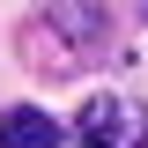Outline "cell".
I'll return each mask as SVG.
<instances>
[{"instance_id":"7a4b0ae2","label":"cell","mask_w":148,"mask_h":148,"mask_svg":"<svg viewBox=\"0 0 148 148\" xmlns=\"http://www.w3.org/2000/svg\"><path fill=\"white\" fill-rule=\"evenodd\" d=\"M67 126H52L37 104H8L0 111V148H59Z\"/></svg>"},{"instance_id":"6da1fadb","label":"cell","mask_w":148,"mask_h":148,"mask_svg":"<svg viewBox=\"0 0 148 148\" xmlns=\"http://www.w3.org/2000/svg\"><path fill=\"white\" fill-rule=\"evenodd\" d=\"M67 141L74 148H148V104H133V96H89Z\"/></svg>"}]
</instances>
